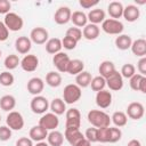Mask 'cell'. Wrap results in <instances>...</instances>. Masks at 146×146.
<instances>
[{
	"instance_id": "cell-10",
	"label": "cell",
	"mask_w": 146,
	"mask_h": 146,
	"mask_svg": "<svg viewBox=\"0 0 146 146\" xmlns=\"http://www.w3.org/2000/svg\"><path fill=\"white\" fill-rule=\"evenodd\" d=\"M48 39H49V33L42 26H36L32 29L30 33V40L32 41V43L35 44H44L48 41Z\"/></svg>"
},
{
	"instance_id": "cell-35",
	"label": "cell",
	"mask_w": 146,
	"mask_h": 146,
	"mask_svg": "<svg viewBox=\"0 0 146 146\" xmlns=\"http://www.w3.org/2000/svg\"><path fill=\"white\" fill-rule=\"evenodd\" d=\"M111 122H113V124L116 128H122L128 123V116L124 112L122 111H116L112 114L111 116Z\"/></svg>"
},
{
	"instance_id": "cell-47",
	"label": "cell",
	"mask_w": 146,
	"mask_h": 146,
	"mask_svg": "<svg viewBox=\"0 0 146 146\" xmlns=\"http://www.w3.org/2000/svg\"><path fill=\"white\" fill-rule=\"evenodd\" d=\"M99 3L98 0H80L79 1V5L83 8V9H91L94 7H96L97 5Z\"/></svg>"
},
{
	"instance_id": "cell-20",
	"label": "cell",
	"mask_w": 146,
	"mask_h": 146,
	"mask_svg": "<svg viewBox=\"0 0 146 146\" xmlns=\"http://www.w3.org/2000/svg\"><path fill=\"white\" fill-rule=\"evenodd\" d=\"M47 136H48V131L39 124L33 125L29 131V138L35 143L44 141V139H47Z\"/></svg>"
},
{
	"instance_id": "cell-21",
	"label": "cell",
	"mask_w": 146,
	"mask_h": 146,
	"mask_svg": "<svg viewBox=\"0 0 146 146\" xmlns=\"http://www.w3.org/2000/svg\"><path fill=\"white\" fill-rule=\"evenodd\" d=\"M87 18H88V22L89 23L95 24V25H98V24L103 23L106 19V14L100 8H94V9H91L87 14Z\"/></svg>"
},
{
	"instance_id": "cell-49",
	"label": "cell",
	"mask_w": 146,
	"mask_h": 146,
	"mask_svg": "<svg viewBox=\"0 0 146 146\" xmlns=\"http://www.w3.org/2000/svg\"><path fill=\"white\" fill-rule=\"evenodd\" d=\"M137 70L139 72V74L141 75H146V56L145 57H141L138 63H137Z\"/></svg>"
},
{
	"instance_id": "cell-30",
	"label": "cell",
	"mask_w": 146,
	"mask_h": 146,
	"mask_svg": "<svg viewBox=\"0 0 146 146\" xmlns=\"http://www.w3.org/2000/svg\"><path fill=\"white\" fill-rule=\"evenodd\" d=\"M47 143L49 146H62L64 143V135L58 130H51L48 132Z\"/></svg>"
},
{
	"instance_id": "cell-23",
	"label": "cell",
	"mask_w": 146,
	"mask_h": 146,
	"mask_svg": "<svg viewBox=\"0 0 146 146\" xmlns=\"http://www.w3.org/2000/svg\"><path fill=\"white\" fill-rule=\"evenodd\" d=\"M132 54L137 57H145L146 56V40L144 38H139L135 41H132L130 47Z\"/></svg>"
},
{
	"instance_id": "cell-28",
	"label": "cell",
	"mask_w": 146,
	"mask_h": 146,
	"mask_svg": "<svg viewBox=\"0 0 146 146\" xmlns=\"http://www.w3.org/2000/svg\"><path fill=\"white\" fill-rule=\"evenodd\" d=\"M49 108H50L51 113H54L58 116V115H62L66 112V104L63 100V98L57 97V98H54L51 100V103L49 104Z\"/></svg>"
},
{
	"instance_id": "cell-5",
	"label": "cell",
	"mask_w": 146,
	"mask_h": 146,
	"mask_svg": "<svg viewBox=\"0 0 146 146\" xmlns=\"http://www.w3.org/2000/svg\"><path fill=\"white\" fill-rule=\"evenodd\" d=\"M65 129H80L81 125V113L78 108L72 107L65 112Z\"/></svg>"
},
{
	"instance_id": "cell-7",
	"label": "cell",
	"mask_w": 146,
	"mask_h": 146,
	"mask_svg": "<svg viewBox=\"0 0 146 146\" xmlns=\"http://www.w3.org/2000/svg\"><path fill=\"white\" fill-rule=\"evenodd\" d=\"M6 123H7V127L14 131L22 130L25 124L23 115L17 111H11L8 113V115L6 117Z\"/></svg>"
},
{
	"instance_id": "cell-33",
	"label": "cell",
	"mask_w": 146,
	"mask_h": 146,
	"mask_svg": "<svg viewBox=\"0 0 146 146\" xmlns=\"http://www.w3.org/2000/svg\"><path fill=\"white\" fill-rule=\"evenodd\" d=\"M62 75L57 71H50L46 75V83L51 88H57L62 84Z\"/></svg>"
},
{
	"instance_id": "cell-45",
	"label": "cell",
	"mask_w": 146,
	"mask_h": 146,
	"mask_svg": "<svg viewBox=\"0 0 146 146\" xmlns=\"http://www.w3.org/2000/svg\"><path fill=\"white\" fill-rule=\"evenodd\" d=\"M13 130L7 125H0V141H7L11 138Z\"/></svg>"
},
{
	"instance_id": "cell-9",
	"label": "cell",
	"mask_w": 146,
	"mask_h": 146,
	"mask_svg": "<svg viewBox=\"0 0 146 146\" xmlns=\"http://www.w3.org/2000/svg\"><path fill=\"white\" fill-rule=\"evenodd\" d=\"M70 60H71V58L64 51H59L52 56V65L56 67L57 72H59V73H66Z\"/></svg>"
},
{
	"instance_id": "cell-31",
	"label": "cell",
	"mask_w": 146,
	"mask_h": 146,
	"mask_svg": "<svg viewBox=\"0 0 146 146\" xmlns=\"http://www.w3.org/2000/svg\"><path fill=\"white\" fill-rule=\"evenodd\" d=\"M82 71H84V63H83V60L78 59V58H74V59L70 60L66 73H68L71 75H78Z\"/></svg>"
},
{
	"instance_id": "cell-43",
	"label": "cell",
	"mask_w": 146,
	"mask_h": 146,
	"mask_svg": "<svg viewBox=\"0 0 146 146\" xmlns=\"http://www.w3.org/2000/svg\"><path fill=\"white\" fill-rule=\"evenodd\" d=\"M144 75L139 74V73H136L135 75H132L130 79H129V84H130V88L135 91H139V86H140V82L143 80Z\"/></svg>"
},
{
	"instance_id": "cell-37",
	"label": "cell",
	"mask_w": 146,
	"mask_h": 146,
	"mask_svg": "<svg viewBox=\"0 0 146 146\" xmlns=\"http://www.w3.org/2000/svg\"><path fill=\"white\" fill-rule=\"evenodd\" d=\"M89 87H91V89H92L94 91L98 92V91L105 89V87H106V81H105V79H104L103 76L97 75V76L92 78V80H91Z\"/></svg>"
},
{
	"instance_id": "cell-34",
	"label": "cell",
	"mask_w": 146,
	"mask_h": 146,
	"mask_svg": "<svg viewBox=\"0 0 146 146\" xmlns=\"http://www.w3.org/2000/svg\"><path fill=\"white\" fill-rule=\"evenodd\" d=\"M91 80H92L91 73L88 72V71H82L81 73H79L78 75H75V84L79 86L81 89L89 87Z\"/></svg>"
},
{
	"instance_id": "cell-50",
	"label": "cell",
	"mask_w": 146,
	"mask_h": 146,
	"mask_svg": "<svg viewBox=\"0 0 146 146\" xmlns=\"http://www.w3.org/2000/svg\"><path fill=\"white\" fill-rule=\"evenodd\" d=\"M9 36V31L8 29L6 27V25L3 24V22L0 23V42L2 41H6Z\"/></svg>"
},
{
	"instance_id": "cell-6",
	"label": "cell",
	"mask_w": 146,
	"mask_h": 146,
	"mask_svg": "<svg viewBox=\"0 0 146 146\" xmlns=\"http://www.w3.org/2000/svg\"><path fill=\"white\" fill-rule=\"evenodd\" d=\"M30 107L34 114H41L42 115V114L47 113V111L49 110V102L44 96L38 95L31 99Z\"/></svg>"
},
{
	"instance_id": "cell-4",
	"label": "cell",
	"mask_w": 146,
	"mask_h": 146,
	"mask_svg": "<svg viewBox=\"0 0 146 146\" xmlns=\"http://www.w3.org/2000/svg\"><path fill=\"white\" fill-rule=\"evenodd\" d=\"M102 30L111 35H120L122 34L124 26L121 21L119 19H113V18H106L102 23Z\"/></svg>"
},
{
	"instance_id": "cell-3",
	"label": "cell",
	"mask_w": 146,
	"mask_h": 146,
	"mask_svg": "<svg viewBox=\"0 0 146 146\" xmlns=\"http://www.w3.org/2000/svg\"><path fill=\"white\" fill-rule=\"evenodd\" d=\"M3 24L6 25V27L8 29V31L17 32V31H21L23 29L24 21H23V18L18 14L10 11V13H8V14L5 15Z\"/></svg>"
},
{
	"instance_id": "cell-13",
	"label": "cell",
	"mask_w": 146,
	"mask_h": 146,
	"mask_svg": "<svg viewBox=\"0 0 146 146\" xmlns=\"http://www.w3.org/2000/svg\"><path fill=\"white\" fill-rule=\"evenodd\" d=\"M71 15L72 10L67 6H62L56 10L54 15V21L58 25H65L68 22H71Z\"/></svg>"
},
{
	"instance_id": "cell-22",
	"label": "cell",
	"mask_w": 146,
	"mask_h": 146,
	"mask_svg": "<svg viewBox=\"0 0 146 146\" xmlns=\"http://www.w3.org/2000/svg\"><path fill=\"white\" fill-rule=\"evenodd\" d=\"M99 33H100V29L98 25L88 23L82 30V38H84L86 40L92 41L99 36Z\"/></svg>"
},
{
	"instance_id": "cell-44",
	"label": "cell",
	"mask_w": 146,
	"mask_h": 146,
	"mask_svg": "<svg viewBox=\"0 0 146 146\" xmlns=\"http://www.w3.org/2000/svg\"><path fill=\"white\" fill-rule=\"evenodd\" d=\"M76 44H78V42L75 40H73L72 38L67 36V35H65L62 39V47L64 49H66V50H73V49H75Z\"/></svg>"
},
{
	"instance_id": "cell-32",
	"label": "cell",
	"mask_w": 146,
	"mask_h": 146,
	"mask_svg": "<svg viewBox=\"0 0 146 146\" xmlns=\"http://www.w3.org/2000/svg\"><path fill=\"white\" fill-rule=\"evenodd\" d=\"M16 106V98L13 95H5L0 98V108L5 112H11Z\"/></svg>"
},
{
	"instance_id": "cell-29",
	"label": "cell",
	"mask_w": 146,
	"mask_h": 146,
	"mask_svg": "<svg viewBox=\"0 0 146 146\" xmlns=\"http://www.w3.org/2000/svg\"><path fill=\"white\" fill-rule=\"evenodd\" d=\"M114 43H115V47L119 50H128L131 47L132 39L129 34H120L115 38Z\"/></svg>"
},
{
	"instance_id": "cell-42",
	"label": "cell",
	"mask_w": 146,
	"mask_h": 146,
	"mask_svg": "<svg viewBox=\"0 0 146 146\" xmlns=\"http://www.w3.org/2000/svg\"><path fill=\"white\" fill-rule=\"evenodd\" d=\"M83 135H84V138L87 140H89L90 143H97L98 141V129L97 128H94V127L88 128Z\"/></svg>"
},
{
	"instance_id": "cell-53",
	"label": "cell",
	"mask_w": 146,
	"mask_h": 146,
	"mask_svg": "<svg viewBox=\"0 0 146 146\" xmlns=\"http://www.w3.org/2000/svg\"><path fill=\"white\" fill-rule=\"evenodd\" d=\"M127 146H141V143L138 139H131V140L128 141Z\"/></svg>"
},
{
	"instance_id": "cell-55",
	"label": "cell",
	"mask_w": 146,
	"mask_h": 146,
	"mask_svg": "<svg viewBox=\"0 0 146 146\" xmlns=\"http://www.w3.org/2000/svg\"><path fill=\"white\" fill-rule=\"evenodd\" d=\"M34 146H49V145H48V143H46V141H39V143H36Z\"/></svg>"
},
{
	"instance_id": "cell-41",
	"label": "cell",
	"mask_w": 146,
	"mask_h": 146,
	"mask_svg": "<svg viewBox=\"0 0 146 146\" xmlns=\"http://www.w3.org/2000/svg\"><path fill=\"white\" fill-rule=\"evenodd\" d=\"M65 35H67V36L72 38L73 40H75L76 42H79V41L82 39V30H81V29H79V27L73 26V27L67 29V31H66Z\"/></svg>"
},
{
	"instance_id": "cell-14",
	"label": "cell",
	"mask_w": 146,
	"mask_h": 146,
	"mask_svg": "<svg viewBox=\"0 0 146 146\" xmlns=\"http://www.w3.org/2000/svg\"><path fill=\"white\" fill-rule=\"evenodd\" d=\"M112 94L110 90H100L98 92H96V97H95V100H96V105L99 107V108H108L111 105H112Z\"/></svg>"
},
{
	"instance_id": "cell-8",
	"label": "cell",
	"mask_w": 146,
	"mask_h": 146,
	"mask_svg": "<svg viewBox=\"0 0 146 146\" xmlns=\"http://www.w3.org/2000/svg\"><path fill=\"white\" fill-rule=\"evenodd\" d=\"M39 125H41L47 131L56 130V128L59 125V119L56 114L49 112L42 114V116L39 119Z\"/></svg>"
},
{
	"instance_id": "cell-40",
	"label": "cell",
	"mask_w": 146,
	"mask_h": 146,
	"mask_svg": "<svg viewBox=\"0 0 146 146\" xmlns=\"http://www.w3.org/2000/svg\"><path fill=\"white\" fill-rule=\"evenodd\" d=\"M120 74L122 75V78L130 79L132 75L136 74V67H135V65H133V64H130V63L124 64V65L121 67Z\"/></svg>"
},
{
	"instance_id": "cell-58",
	"label": "cell",
	"mask_w": 146,
	"mask_h": 146,
	"mask_svg": "<svg viewBox=\"0 0 146 146\" xmlns=\"http://www.w3.org/2000/svg\"><path fill=\"white\" fill-rule=\"evenodd\" d=\"M0 23H1V21H0Z\"/></svg>"
},
{
	"instance_id": "cell-15",
	"label": "cell",
	"mask_w": 146,
	"mask_h": 146,
	"mask_svg": "<svg viewBox=\"0 0 146 146\" xmlns=\"http://www.w3.org/2000/svg\"><path fill=\"white\" fill-rule=\"evenodd\" d=\"M26 89L27 91L33 95V96H38L40 95L43 89H44V81L39 78V76H34V78H31L29 81H27V84H26Z\"/></svg>"
},
{
	"instance_id": "cell-51",
	"label": "cell",
	"mask_w": 146,
	"mask_h": 146,
	"mask_svg": "<svg viewBox=\"0 0 146 146\" xmlns=\"http://www.w3.org/2000/svg\"><path fill=\"white\" fill-rule=\"evenodd\" d=\"M16 146H34L33 140H31L29 137H21L16 141Z\"/></svg>"
},
{
	"instance_id": "cell-27",
	"label": "cell",
	"mask_w": 146,
	"mask_h": 146,
	"mask_svg": "<svg viewBox=\"0 0 146 146\" xmlns=\"http://www.w3.org/2000/svg\"><path fill=\"white\" fill-rule=\"evenodd\" d=\"M115 71H116L115 65H114V63L111 62V60H103V62L99 64V67H98L99 75L103 76L104 79L108 78V76H110L111 74H113Z\"/></svg>"
},
{
	"instance_id": "cell-17",
	"label": "cell",
	"mask_w": 146,
	"mask_h": 146,
	"mask_svg": "<svg viewBox=\"0 0 146 146\" xmlns=\"http://www.w3.org/2000/svg\"><path fill=\"white\" fill-rule=\"evenodd\" d=\"M83 138L84 135L80 131V129H65L64 131V139H66L71 146H76Z\"/></svg>"
},
{
	"instance_id": "cell-1",
	"label": "cell",
	"mask_w": 146,
	"mask_h": 146,
	"mask_svg": "<svg viewBox=\"0 0 146 146\" xmlns=\"http://www.w3.org/2000/svg\"><path fill=\"white\" fill-rule=\"evenodd\" d=\"M88 122L94 127V128H106L110 127L111 124V117L107 113L100 110H91L87 114Z\"/></svg>"
},
{
	"instance_id": "cell-25",
	"label": "cell",
	"mask_w": 146,
	"mask_h": 146,
	"mask_svg": "<svg viewBox=\"0 0 146 146\" xmlns=\"http://www.w3.org/2000/svg\"><path fill=\"white\" fill-rule=\"evenodd\" d=\"M71 22L73 23V25L75 27H84L88 24V18H87V14L81 11V10H75L72 13L71 15Z\"/></svg>"
},
{
	"instance_id": "cell-12",
	"label": "cell",
	"mask_w": 146,
	"mask_h": 146,
	"mask_svg": "<svg viewBox=\"0 0 146 146\" xmlns=\"http://www.w3.org/2000/svg\"><path fill=\"white\" fill-rule=\"evenodd\" d=\"M21 67L25 72H34L39 67V58L35 55L27 54L21 59Z\"/></svg>"
},
{
	"instance_id": "cell-26",
	"label": "cell",
	"mask_w": 146,
	"mask_h": 146,
	"mask_svg": "<svg viewBox=\"0 0 146 146\" xmlns=\"http://www.w3.org/2000/svg\"><path fill=\"white\" fill-rule=\"evenodd\" d=\"M46 46V51L50 55H56L57 52L62 51V39L59 38H51V39H48V41L44 43Z\"/></svg>"
},
{
	"instance_id": "cell-48",
	"label": "cell",
	"mask_w": 146,
	"mask_h": 146,
	"mask_svg": "<svg viewBox=\"0 0 146 146\" xmlns=\"http://www.w3.org/2000/svg\"><path fill=\"white\" fill-rule=\"evenodd\" d=\"M10 9H11V3L10 1L8 0H0V14H8L10 13Z\"/></svg>"
},
{
	"instance_id": "cell-2",
	"label": "cell",
	"mask_w": 146,
	"mask_h": 146,
	"mask_svg": "<svg viewBox=\"0 0 146 146\" xmlns=\"http://www.w3.org/2000/svg\"><path fill=\"white\" fill-rule=\"evenodd\" d=\"M82 96V89L75 83H70L64 87L63 91V100L65 104H74L80 100Z\"/></svg>"
},
{
	"instance_id": "cell-46",
	"label": "cell",
	"mask_w": 146,
	"mask_h": 146,
	"mask_svg": "<svg viewBox=\"0 0 146 146\" xmlns=\"http://www.w3.org/2000/svg\"><path fill=\"white\" fill-rule=\"evenodd\" d=\"M108 128H99L98 129V141L99 143H108Z\"/></svg>"
},
{
	"instance_id": "cell-24",
	"label": "cell",
	"mask_w": 146,
	"mask_h": 146,
	"mask_svg": "<svg viewBox=\"0 0 146 146\" xmlns=\"http://www.w3.org/2000/svg\"><path fill=\"white\" fill-rule=\"evenodd\" d=\"M123 5L120 1H112L107 6V13L111 18L113 19H119L122 17L123 14Z\"/></svg>"
},
{
	"instance_id": "cell-56",
	"label": "cell",
	"mask_w": 146,
	"mask_h": 146,
	"mask_svg": "<svg viewBox=\"0 0 146 146\" xmlns=\"http://www.w3.org/2000/svg\"><path fill=\"white\" fill-rule=\"evenodd\" d=\"M0 58H1V50H0Z\"/></svg>"
},
{
	"instance_id": "cell-19",
	"label": "cell",
	"mask_w": 146,
	"mask_h": 146,
	"mask_svg": "<svg viewBox=\"0 0 146 146\" xmlns=\"http://www.w3.org/2000/svg\"><path fill=\"white\" fill-rule=\"evenodd\" d=\"M122 17H123L127 22H129V23H133V22L138 21L139 17H140V10H139L138 6L128 5L127 7H124V8H123Z\"/></svg>"
},
{
	"instance_id": "cell-18",
	"label": "cell",
	"mask_w": 146,
	"mask_h": 146,
	"mask_svg": "<svg viewBox=\"0 0 146 146\" xmlns=\"http://www.w3.org/2000/svg\"><path fill=\"white\" fill-rule=\"evenodd\" d=\"M31 48H32V41L30 40V38L22 35L15 40V49L18 54L27 55L29 51L31 50Z\"/></svg>"
},
{
	"instance_id": "cell-39",
	"label": "cell",
	"mask_w": 146,
	"mask_h": 146,
	"mask_svg": "<svg viewBox=\"0 0 146 146\" xmlns=\"http://www.w3.org/2000/svg\"><path fill=\"white\" fill-rule=\"evenodd\" d=\"M15 82V78L10 71H3L0 73V84L3 87H10Z\"/></svg>"
},
{
	"instance_id": "cell-38",
	"label": "cell",
	"mask_w": 146,
	"mask_h": 146,
	"mask_svg": "<svg viewBox=\"0 0 146 146\" xmlns=\"http://www.w3.org/2000/svg\"><path fill=\"white\" fill-rule=\"evenodd\" d=\"M122 138V131L120 128L116 127H110L108 128V143L114 144L121 140Z\"/></svg>"
},
{
	"instance_id": "cell-16",
	"label": "cell",
	"mask_w": 146,
	"mask_h": 146,
	"mask_svg": "<svg viewBox=\"0 0 146 146\" xmlns=\"http://www.w3.org/2000/svg\"><path fill=\"white\" fill-rule=\"evenodd\" d=\"M105 81H106V86L112 91H119L123 88V78L119 71H115L113 74L106 78Z\"/></svg>"
},
{
	"instance_id": "cell-52",
	"label": "cell",
	"mask_w": 146,
	"mask_h": 146,
	"mask_svg": "<svg viewBox=\"0 0 146 146\" xmlns=\"http://www.w3.org/2000/svg\"><path fill=\"white\" fill-rule=\"evenodd\" d=\"M139 91L143 92V94H146V76L143 78L141 82H140V86H139Z\"/></svg>"
},
{
	"instance_id": "cell-11",
	"label": "cell",
	"mask_w": 146,
	"mask_h": 146,
	"mask_svg": "<svg viewBox=\"0 0 146 146\" xmlns=\"http://www.w3.org/2000/svg\"><path fill=\"white\" fill-rule=\"evenodd\" d=\"M125 114L131 120H140L145 114V107L139 102H132L127 106Z\"/></svg>"
},
{
	"instance_id": "cell-57",
	"label": "cell",
	"mask_w": 146,
	"mask_h": 146,
	"mask_svg": "<svg viewBox=\"0 0 146 146\" xmlns=\"http://www.w3.org/2000/svg\"><path fill=\"white\" fill-rule=\"evenodd\" d=\"M0 122H1V115H0Z\"/></svg>"
},
{
	"instance_id": "cell-54",
	"label": "cell",
	"mask_w": 146,
	"mask_h": 146,
	"mask_svg": "<svg viewBox=\"0 0 146 146\" xmlns=\"http://www.w3.org/2000/svg\"><path fill=\"white\" fill-rule=\"evenodd\" d=\"M76 146H91V143H90L89 140H87L86 138H83V139H82V140H81Z\"/></svg>"
},
{
	"instance_id": "cell-36",
	"label": "cell",
	"mask_w": 146,
	"mask_h": 146,
	"mask_svg": "<svg viewBox=\"0 0 146 146\" xmlns=\"http://www.w3.org/2000/svg\"><path fill=\"white\" fill-rule=\"evenodd\" d=\"M19 64H21V59H19V57H18L17 55H15V54L8 55V56L5 58V60H3V65H5V67H6L8 71L15 70Z\"/></svg>"
}]
</instances>
